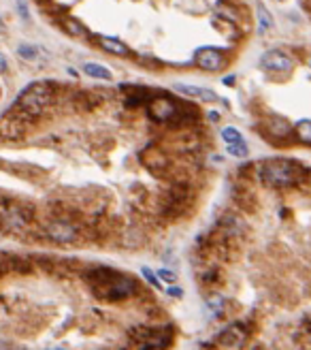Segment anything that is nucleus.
Segmentation results:
<instances>
[{
    "label": "nucleus",
    "instance_id": "7ed1b4c3",
    "mask_svg": "<svg viewBox=\"0 0 311 350\" xmlns=\"http://www.w3.org/2000/svg\"><path fill=\"white\" fill-rule=\"evenodd\" d=\"M264 94L256 100V130L279 150L311 154V43L273 47L260 58Z\"/></svg>",
    "mask_w": 311,
    "mask_h": 350
},
{
    "label": "nucleus",
    "instance_id": "dca6fc26",
    "mask_svg": "<svg viewBox=\"0 0 311 350\" xmlns=\"http://www.w3.org/2000/svg\"><path fill=\"white\" fill-rule=\"evenodd\" d=\"M15 9H17V15L24 19V22H30V11H28V3L26 0H15Z\"/></svg>",
    "mask_w": 311,
    "mask_h": 350
},
{
    "label": "nucleus",
    "instance_id": "423d86ee",
    "mask_svg": "<svg viewBox=\"0 0 311 350\" xmlns=\"http://www.w3.org/2000/svg\"><path fill=\"white\" fill-rule=\"evenodd\" d=\"M228 60H230V51H228L226 47L207 45V47H201L194 54V62L199 64L203 71H209V73H217V71H222L228 64Z\"/></svg>",
    "mask_w": 311,
    "mask_h": 350
},
{
    "label": "nucleus",
    "instance_id": "ddd939ff",
    "mask_svg": "<svg viewBox=\"0 0 311 350\" xmlns=\"http://www.w3.org/2000/svg\"><path fill=\"white\" fill-rule=\"evenodd\" d=\"M126 105L128 107H139L143 102L149 100V92L143 90V88H132V86H126Z\"/></svg>",
    "mask_w": 311,
    "mask_h": 350
},
{
    "label": "nucleus",
    "instance_id": "6e6552de",
    "mask_svg": "<svg viewBox=\"0 0 311 350\" xmlns=\"http://www.w3.org/2000/svg\"><path fill=\"white\" fill-rule=\"evenodd\" d=\"M141 160H143L145 167H147L151 173H156V175L167 173V169H169V156H167V154H162L160 150L145 152L143 156H141Z\"/></svg>",
    "mask_w": 311,
    "mask_h": 350
},
{
    "label": "nucleus",
    "instance_id": "aec40b11",
    "mask_svg": "<svg viewBox=\"0 0 311 350\" xmlns=\"http://www.w3.org/2000/svg\"><path fill=\"white\" fill-rule=\"evenodd\" d=\"M207 118H209V122H217V120H220V113H217V111H209V113H207Z\"/></svg>",
    "mask_w": 311,
    "mask_h": 350
},
{
    "label": "nucleus",
    "instance_id": "f8f14e48",
    "mask_svg": "<svg viewBox=\"0 0 311 350\" xmlns=\"http://www.w3.org/2000/svg\"><path fill=\"white\" fill-rule=\"evenodd\" d=\"M84 75L92 77V79H102V81H111V71L105 64L98 62H84Z\"/></svg>",
    "mask_w": 311,
    "mask_h": 350
},
{
    "label": "nucleus",
    "instance_id": "f03ea898",
    "mask_svg": "<svg viewBox=\"0 0 311 350\" xmlns=\"http://www.w3.org/2000/svg\"><path fill=\"white\" fill-rule=\"evenodd\" d=\"M141 271L0 254V350H177V310Z\"/></svg>",
    "mask_w": 311,
    "mask_h": 350
},
{
    "label": "nucleus",
    "instance_id": "1a4fd4ad",
    "mask_svg": "<svg viewBox=\"0 0 311 350\" xmlns=\"http://www.w3.org/2000/svg\"><path fill=\"white\" fill-rule=\"evenodd\" d=\"M177 92H181V94L190 96V98H199L203 102H211V100H217L215 92H211L209 88H201V86H192V84H175L173 86Z\"/></svg>",
    "mask_w": 311,
    "mask_h": 350
},
{
    "label": "nucleus",
    "instance_id": "f257e3e1",
    "mask_svg": "<svg viewBox=\"0 0 311 350\" xmlns=\"http://www.w3.org/2000/svg\"><path fill=\"white\" fill-rule=\"evenodd\" d=\"M192 265L205 307L194 350H311V164L243 167Z\"/></svg>",
    "mask_w": 311,
    "mask_h": 350
},
{
    "label": "nucleus",
    "instance_id": "6ab92c4d",
    "mask_svg": "<svg viewBox=\"0 0 311 350\" xmlns=\"http://www.w3.org/2000/svg\"><path fill=\"white\" fill-rule=\"evenodd\" d=\"M7 58H5V54H0V73H5V71H7Z\"/></svg>",
    "mask_w": 311,
    "mask_h": 350
},
{
    "label": "nucleus",
    "instance_id": "2eb2a0df",
    "mask_svg": "<svg viewBox=\"0 0 311 350\" xmlns=\"http://www.w3.org/2000/svg\"><path fill=\"white\" fill-rule=\"evenodd\" d=\"M222 139L230 146V143H239L241 141V132L239 130H235V128H224L222 130Z\"/></svg>",
    "mask_w": 311,
    "mask_h": 350
},
{
    "label": "nucleus",
    "instance_id": "39448f33",
    "mask_svg": "<svg viewBox=\"0 0 311 350\" xmlns=\"http://www.w3.org/2000/svg\"><path fill=\"white\" fill-rule=\"evenodd\" d=\"M30 118L28 113H24L22 109H17L13 107L9 113H5L3 118H0V137L3 139H9V141H13V139H22L26 135V130L30 126Z\"/></svg>",
    "mask_w": 311,
    "mask_h": 350
},
{
    "label": "nucleus",
    "instance_id": "20e7f679",
    "mask_svg": "<svg viewBox=\"0 0 311 350\" xmlns=\"http://www.w3.org/2000/svg\"><path fill=\"white\" fill-rule=\"evenodd\" d=\"M51 100H54V88L45 84V81H34V84L26 86L19 92V96L13 105L17 109H22L24 113H28L30 118H36L51 105Z\"/></svg>",
    "mask_w": 311,
    "mask_h": 350
},
{
    "label": "nucleus",
    "instance_id": "4468645a",
    "mask_svg": "<svg viewBox=\"0 0 311 350\" xmlns=\"http://www.w3.org/2000/svg\"><path fill=\"white\" fill-rule=\"evenodd\" d=\"M62 26H64V30L70 34V37H77V39H84L88 34V30L84 24H79L75 17H64L62 19Z\"/></svg>",
    "mask_w": 311,
    "mask_h": 350
},
{
    "label": "nucleus",
    "instance_id": "9b49d317",
    "mask_svg": "<svg viewBox=\"0 0 311 350\" xmlns=\"http://www.w3.org/2000/svg\"><path fill=\"white\" fill-rule=\"evenodd\" d=\"M17 54H19V58L28 60V62H41V60L47 58L45 49L34 47V45H30V43H22V45H19L17 47Z\"/></svg>",
    "mask_w": 311,
    "mask_h": 350
},
{
    "label": "nucleus",
    "instance_id": "412c9836",
    "mask_svg": "<svg viewBox=\"0 0 311 350\" xmlns=\"http://www.w3.org/2000/svg\"><path fill=\"white\" fill-rule=\"evenodd\" d=\"M0 96H3V90H0Z\"/></svg>",
    "mask_w": 311,
    "mask_h": 350
},
{
    "label": "nucleus",
    "instance_id": "f3484780",
    "mask_svg": "<svg viewBox=\"0 0 311 350\" xmlns=\"http://www.w3.org/2000/svg\"><path fill=\"white\" fill-rule=\"evenodd\" d=\"M228 154H232V156H243V154H245V148L230 143V146H228Z\"/></svg>",
    "mask_w": 311,
    "mask_h": 350
},
{
    "label": "nucleus",
    "instance_id": "a211bd4d",
    "mask_svg": "<svg viewBox=\"0 0 311 350\" xmlns=\"http://www.w3.org/2000/svg\"><path fill=\"white\" fill-rule=\"evenodd\" d=\"M300 7H303V11H305L307 17L311 19V0H300Z\"/></svg>",
    "mask_w": 311,
    "mask_h": 350
},
{
    "label": "nucleus",
    "instance_id": "0eeeda50",
    "mask_svg": "<svg viewBox=\"0 0 311 350\" xmlns=\"http://www.w3.org/2000/svg\"><path fill=\"white\" fill-rule=\"evenodd\" d=\"M149 118L160 122V124H169V122H177L179 118V105L169 96H156L149 100Z\"/></svg>",
    "mask_w": 311,
    "mask_h": 350
},
{
    "label": "nucleus",
    "instance_id": "9d476101",
    "mask_svg": "<svg viewBox=\"0 0 311 350\" xmlns=\"http://www.w3.org/2000/svg\"><path fill=\"white\" fill-rule=\"evenodd\" d=\"M98 45L109 51V54H115V56H130V49L128 45H124L122 41H118L115 37H98Z\"/></svg>",
    "mask_w": 311,
    "mask_h": 350
}]
</instances>
